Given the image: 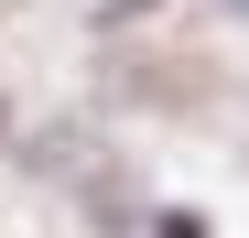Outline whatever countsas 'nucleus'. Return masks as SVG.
<instances>
[{
    "label": "nucleus",
    "mask_w": 249,
    "mask_h": 238,
    "mask_svg": "<svg viewBox=\"0 0 249 238\" xmlns=\"http://www.w3.org/2000/svg\"><path fill=\"white\" fill-rule=\"evenodd\" d=\"M238 11H249V0H238Z\"/></svg>",
    "instance_id": "1"
}]
</instances>
